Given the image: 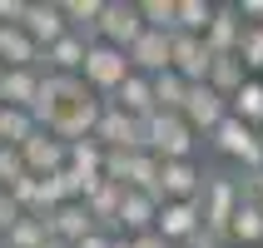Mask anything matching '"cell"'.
<instances>
[{"instance_id": "6da1fadb", "label": "cell", "mask_w": 263, "mask_h": 248, "mask_svg": "<svg viewBox=\"0 0 263 248\" xmlns=\"http://www.w3.org/2000/svg\"><path fill=\"white\" fill-rule=\"evenodd\" d=\"M194 144H199V134L189 129V119L184 115H149L144 119V149L149 154H159V159H194Z\"/></svg>"}, {"instance_id": "7a4b0ae2", "label": "cell", "mask_w": 263, "mask_h": 248, "mask_svg": "<svg viewBox=\"0 0 263 248\" xmlns=\"http://www.w3.org/2000/svg\"><path fill=\"white\" fill-rule=\"evenodd\" d=\"M129 74H134V65H129V55H124V50L95 40V45H89V60H85V74H80V80H85L100 100H115L119 85H124Z\"/></svg>"}, {"instance_id": "3957f363", "label": "cell", "mask_w": 263, "mask_h": 248, "mask_svg": "<svg viewBox=\"0 0 263 248\" xmlns=\"http://www.w3.org/2000/svg\"><path fill=\"white\" fill-rule=\"evenodd\" d=\"M209 144L219 149L223 159H234L243 174H253V169H263V139H258V129L253 124H243V119H223L219 129L209 134Z\"/></svg>"}, {"instance_id": "277c9868", "label": "cell", "mask_w": 263, "mask_h": 248, "mask_svg": "<svg viewBox=\"0 0 263 248\" xmlns=\"http://www.w3.org/2000/svg\"><path fill=\"white\" fill-rule=\"evenodd\" d=\"M238 204H243V189H238V179L229 174H209L204 179V194H199V208H204V228L229 238V223H234Z\"/></svg>"}, {"instance_id": "5b68a950", "label": "cell", "mask_w": 263, "mask_h": 248, "mask_svg": "<svg viewBox=\"0 0 263 248\" xmlns=\"http://www.w3.org/2000/svg\"><path fill=\"white\" fill-rule=\"evenodd\" d=\"M144 15H139V0H109V10H104L100 30L89 35V40H100V45H115V50H124L129 55V45L144 35Z\"/></svg>"}, {"instance_id": "8992f818", "label": "cell", "mask_w": 263, "mask_h": 248, "mask_svg": "<svg viewBox=\"0 0 263 248\" xmlns=\"http://www.w3.org/2000/svg\"><path fill=\"white\" fill-rule=\"evenodd\" d=\"M184 119H189V129H194V134H204V139H209V134H214L223 119H229V100H223V94L209 85V80H204V85H189Z\"/></svg>"}, {"instance_id": "52a82bcc", "label": "cell", "mask_w": 263, "mask_h": 248, "mask_svg": "<svg viewBox=\"0 0 263 248\" xmlns=\"http://www.w3.org/2000/svg\"><path fill=\"white\" fill-rule=\"evenodd\" d=\"M95 139H100L104 149H129V154H139V149H144V119L124 115V109H115V104L104 100V115H100Z\"/></svg>"}, {"instance_id": "ba28073f", "label": "cell", "mask_w": 263, "mask_h": 248, "mask_svg": "<svg viewBox=\"0 0 263 248\" xmlns=\"http://www.w3.org/2000/svg\"><path fill=\"white\" fill-rule=\"evenodd\" d=\"M204 169L194 159H164V169H159V199L169 204V199H179V204H194L199 194H204Z\"/></svg>"}, {"instance_id": "9c48e42d", "label": "cell", "mask_w": 263, "mask_h": 248, "mask_svg": "<svg viewBox=\"0 0 263 248\" xmlns=\"http://www.w3.org/2000/svg\"><path fill=\"white\" fill-rule=\"evenodd\" d=\"M199 228H204V208H199V199H194V204H179V199L159 204V223H154V234H159L164 243L184 248Z\"/></svg>"}, {"instance_id": "30bf717a", "label": "cell", "mask_w": 263, "mask_h": 248, "mask_svg": "<svg viewBox=\"0 0 263 248\" xmlns=\"http://www.w3.org/2000/svg\"><path fill=\"white\" fill-rule=\"evenodd\" d=\"M169 45H174V70L184 74L189 85H204L209 70H214V50L204 45V35H184V30H174Z\"/></svg>"}, {"instance_id": "8fae6325", "label": "cell", "mask_w": 263, "mask_h": 248, "mask_svg": "<svg viewBox=\"0 0 263 248\" xmlns=\"http://www.w3.org/2000/svg\"><path fill=\"white\" fill-rule=\"evenodd\" d=\"M129 65L134 74H164V70H174V45H169V35L164 30H144L139 40L129 45Z\"/></svg>"}, {"instance_id": "7c38bea8", "label": "cell", "mask_w": 263, "mask_h": 248, "mask_svg": "<svg viewBox=\"0 0 263 248\" xmlns=\"http://www.w3.org/2000/svg\"><path fill=\"white\" fill-rule=\"evenodd\" d=\"M20 154H25V169H30L35 179H55L60 169L70 164V144H65V139H55L50 129H40L25 149H20Z\"/></svg>"}, {"instance_id": "4fadbf2b", "label": "cell", "mask_w": 263, "mask_h": 248, "mask_svg": "<svg viewBox=\"0 0 263 248\" xmlns=\"http://www.w3.org/2000/svg\"><path fill=\"white\" fill-rule=\"evenodd\" d=\"M25 35L40 45V50H50L60 35H70L65 5H55V0H30V10H25Z\"/></svg>"}, {"instance_id": "5bb4252c", "label": "cell", "mask_w": 263, "mask_h": 248, "mask_svg": "<svg viewBox=\"0 0 263 248\" xmlns=\"http://www.w3.org/2000/svg\"><path fill=\"white\" fill-rule=\"evenodd\" d=\"M89 35L85 30H70L60 35L50 50H45V74H85V60H89Z\"/></svg>"}, {"instance_id": "9a60e30c", "label": "cell", "mask_w": 263, "mask_h": 248, "mask_svg": "<svg viewBox=\"0 0 263 248\" xmlns=\"http://www.w3.org/2000/svg\"><path fill=\"white\" fill-rule=\"evenodd\" d=\"M154 223H159V199H154V194H139V189H124V208H119V238L154 234Z\"/></svg>"}, {"instance_id": "2e32d148", "label": "cell", "mask_w": 263, "mask_h": 248, "mask_svg": "<svg viewBox=\"0 0 263 248\" xmlns=\"http://www.w3.org/2000/svg\"><path fill=\"white\" fill-rule=\"evenodd\" d=\"M45 223H50V238H55V243H70V248L85 243V238L95 234V219H89L85 204H60V208H50Z\"/></svg>"}, {"instance_id": "e0dca14e", "label": "cell", "mask_w": 263, "mask_h": 248, "mask_svg": "<svg viewBox=\"0 0 263 248\" xmlns=\"http://www.w3.org/2000/svg\"><path fill=\"white\" fill-rule=\"evenodd\" d=\"M238 40H243V15H238V5H219L214 10V25L204 30V45L214 55H238Z\"/></svg>"}, {"instance_id": "ac0fdd59", "label": "cell", "mask_w": 263, "mask_h": 248, "mask_svg": "<svg viewBox=\"0 0 263 248\" xmlns=\"http://www.w3.org/2000/svg\"><path fill=\"white\" fill-rule=\"evenodd\" d=\"M45 89V70H5L0 80V104H10V109H35Z\"/></svg>"}, {"instance_id": "d6986e66", "label": "cell", "mask_w": 263, "mask_h": 248, "mask_svg": "<svg viewBox=\"0 0 263 248\" xmlns=\"http://www.w3.org/2000/svg\"><path fill=\"white\" fill-rule=\"evenodd\" d=\"M89 219H95V228H109V234H119V208H124V184H115V179H100V189L85 199Z\"/></svg>"}, {"instance_id": "ffe728a7", "label": "cell", "mask_w": 263, "mask_h": 248, "mask_svg": "<svg viewBox=\"0 0 263 248\" xmlns=\"http://www.w3.org/2000/svg\"><path fill=\"white\" fill-rule=\"evenodd\" d=\"M109 104H115V109H124V115H134V119L159 115V104H154V80H149V74H129Z\"/></svg>"}, {"instance_id": "44dd1931", "label": "cell", "mask_w": 263, "mask_h": 248, "mask_svg": "<svg viewBox=\"0 0 263 248\" xmlns=\"http://www.w3.org/2000/svg\"><path fill=\"white\" fill-rule=\"evenodd\" d=\"M253 74H249V65H243V60L238 55H214V70H209V85L219 89L223 100H234L238 89L249 85Z\"/></svg>"}, {"instance_id": "7402d4cb", "label": "cell", "mask_w": 263, "mask_h": 248, "mask_svg": "<svg viewBox=\"0 0 263 248\" xmlns=\"http://www.w3.org/2000/svg\"><path fill=\"white\" fill-rule=\"evenodd\" d=\"M35 134H40V124H35V115H30V109H10V104H0V144L25 149Z\"/></svg>"}, {"instance_id": "603a6c76", "label": "cell", "mask_w": 263, "mask_h": 248, "mask_svg": "<svg viewBox=\"0 0 263 248\" xmlns=\"http://www.w3.org/2000/svg\"><path fill=\"white\" fill-rule=\"evenodd\" d=\"M229 115L243 119V124H253V129H263V74H253L249 85L229 100Z\"/></svg>"}, {"instance_id": "cb8c5ba5", "label": "cell", "mask_w": 263, "mask_h": 248, "mask_svg": "<svg viewBox=\"0 0 263 248\" xmlns=\"http://www.w3.org/2000/svg\"><path fill=\"white\" fill-rule=\"evenodd\" d=\"M184 100H189V80L179 70L154 74V104H159L164 115H184Z\"/></svg>"}, {"instance_id": "d4e9b609", "label": "cell", "mask_w": 263, "mask_h": 248, "mask_svg": "<svg viewBox=\"0 0 263 248\" xmlns=\"http://www.w3.org/2000/svg\"><path fill=\"white\" fill-rule=\"evenodd\" d=\"M229 243H263V204H253V199H243L234 214V223H229Z\"/></svg>"}, {"instance_id": "484cf974", "label": "cell", "mask_w": 263, "mask_h": 248, "mask_svg": "<svg viewBox=\"0 0 263 248\" xmlns=\"http://www.w3.org/2000/svg\"><path fill=\"white\" fill-rule=\"evenodd\" d=\"M65 5V20H70V30H85V35H95L104 20V10H109V0H60Z\"/></svg>"}, {"instance_id": "4316f807", "label": "cell", "mask_w": 263, "mask_h": 248, "mask_svg": "<svg viewBox=\"0 0 263 248\" xmlns=\"http://www.w3.org/2000/svg\"><path fill=\"white\" fill-rule=\"evenodd\" d=\"M104 159H109V149H104L100 139L70 144V169H80V174H89V179H104Z\"/></svg>"}, {"instance_id": "83f0119b", "label": "cell", "mask_w": 263, "mask_h": 248, "mask_svg": "<svg viewBox=\"0 0 263 248\" xmlns=\"http://www.w3.org/2000/svg\"><path fill=\"white\" fill-rule=\"evenodd\" d=\"M45 243H50V223L35 219V214H25V219L5 234V243H0V248H45Z\"/></svg>"}, {"instance_id": "f1b7e54d", "label": "cell", "mask_w": 263, "mask_h": 248, "mask_svg": "<svg viewBox=\"0 0 263 248\" xmlns=\"http://www.w3.org/2000/svg\"><path fill=\"white\" fill-rule=\"evenodd\" d=\"M139 15L149 30H164V35L179 30V0H139Z\"/></svg>"}, {"instance_id": "f546056e", "label": "cell", "mask_w": 263, "mask_h": 248, "mask_svg": "<svg viewBox=\"0 0 263 248\" xmlns=\"http://www.w3.org/2000/svg\"><path fill=\"white\" fill-rule=\"evenodd\" d=\"M214 10L219 5H209V0H179V30L184 35H204L214 25Z\"/></svg>"}, {"instance_id": "4dcf8cb0", "label": "cell", "mask_w": 263, "mask_h": 248, "mask_svg": "<svg viewBox=\"0 0 263 248\" xmlns=\"http://www.w3.org/2000/svg\"><path fill=\"white\" fill-rule=\"evenodd\" d=\"M30 169H25V154L10 144H0V189H10V184H20Z\"/></svg>"}, {"instance_id": "1f68e13d", "label": "cell", "mask_w": 263, "mask_h": 248, "mask_svg": "<svg viewBox=\"0 0 263 248\" xmlns=\"http://www.w3.org/2000/svg\"><path fill=\"white\" fill-rule=\"evenodd\" d=\"M20 219H25V208L15 204V194H10V189H0V234H10Z\"/></svg>"}, {"instance_id": "d6a6232c", "label": "cell", "mask_w": 263, "mask_h": 248, "mask_svg": "<svg viewBox=\"0 0 263 248\" xmlns=\"http://www.w3.org/2000/svg\"><path fill=\"white\" fill-rule=\"evenodd\" d=\"M238 189H243V199H253V204H263V169H253V174L238 179Z\"/></svg>"}, {"instance_id": "836d02e7", "label": "cell", "mask_w": 263, "mask_h": 248, "mask_svg": "<svg viewBox=\"0 0 263 248\" xmlns=\"http://www.w3.org/2000/svg\"><path fill=\"white\" fill-rule=\"evenodd\" d=\"M223 243H229L223 234H214V228H199V234H194V238H189L184 248H223Z\"/></svg>"}, {"instance_id": "e575fe53", "label": "cell", "mask_w": 263, "mask_h": 248, "mask_svg": "<svg viewBox=\"0 0 263 248\" xmlns=\"http://www.w3.org/2000/svg\"><path fill=\"white\" fill-rule=\"evenodd\" d=\"M129 248H174V243H164L159 234H139V238H129Z\"/></svg>"}, {"instance_id": "d590c367", "label": "cell", "mask_w": 263, "mask_h": 248, "mask_svg": "<svg viewBox=\"0 0 263 248\" xmlns=\"http://www.w3.org/2000/svg\"><path fill=\"white\" fill-rule=\"evenodd\" d=\"M45 248H70V243H55V238H50V243H45Z\"/></svg>"}, {"instance_id": "8d00e7d4", "label": "cell", "mask_w": 263, "mask_h": 248, "mask_svg": "<svg viewBox=\"0 0 263 248\" xmlns=\"http://www.w3.org/2000/svg\"><path fill=\"white\" fill-rule=\"evenodd\" d=\"M0 80H5V65H0Z\"/></svg>"}, {"instance_id": "74e56055", "label": "cell", "mask_w": 263, "mask_h": 248, "mask_svg": "<svg viewBox=\"0 0 263 248\" xmlns=\"http://www.w3.org/2000/svg\"><path fill=\"white\" fill-rule=\"evenodd\" d=\"M258 139H263V129H258Z\"/></svg>"}]
</instances>
